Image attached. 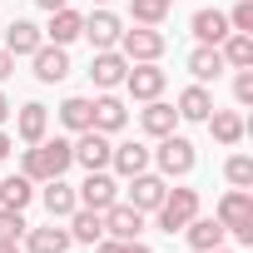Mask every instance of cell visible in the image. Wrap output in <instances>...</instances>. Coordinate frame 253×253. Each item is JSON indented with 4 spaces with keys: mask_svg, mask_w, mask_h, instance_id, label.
<instances>
[{
    "mask_svg": "<svg viewBox=\"0 0 253 253\" xmlns=\"http://www.w3.org/2000/svg\"><path fill=\"white\" fill-rule=\"evenodd\" d=\"M228 30H243V35H253V0H238V5L228 10Z\"/></svg>",
    "mask_w": 253,
    "mask_h": 253,
    "instance_id": "obj_35",
    "label": "cell"
},
{
    "mask_svg": "<svg viewBox=\"0 0 253 253\" xmlns=\"http://www.w3.org/2000/svg\"><path fill=\"white\" fill-rule=\"evenodd\" d=\"M109 154H114L109 134H99V129H80V139H75V164H84V169L94 174V169H109Z\"/></svg>",
    "mask_w": 253,
    "mask_h": 253,
    "instance_id": "obj_8",
    "label": "cell"
},
{
    "mask_svg": "<svg viewBox=\"0 0 253 253\" xmlns=\"http://www.w3.org/2000/svg\"><path fill=\"white\" fill-rule=\"evenodd\" d=\"M174 109H179V119H189V124H204V119L213 114V94H209V84H189V89H179Z\"/></svg>",
    "mask_w": 253,
    "mask_h": 253,
    "instance_id": "obj_21",
    "label": "cell"
},
{
    "mask_svg": "<svg viewBox=\"0 0 253 253\" xmlns=\"http://www.w3.org/2000/svg\"><path fill=\"white\" fill-rule=\"evenodd\" d=\"M60 124H65V129H89V124H94V104L84 99V94H70L65 104H60Z\"/></svg>",
    "mask_w": 253,
    "mask_h": 253,
    "instance_id": "obj_30",
    "label": "cell"
},
{
    "mask_svg": "<svg viewBox=\"0 0 253 253\" xmlns=\"http://www.w3.org/2000/svg\"><path fill=\"white\" fill-rule=\"evenodd\" d=\"M233 99H238V104H253V65L233 75Z\"/></svg>",
    "mask_w": 253,
    "mask_h": 253,
    "instance_id": "obj_36",
    "label": "cell"
},
{
    "mask_svg": "<svg viewBox=\"0 0 253 253\" xmlns=\"http://www.w3.org/2000/svg\"><path fill=\"white\" fill-rule=\"evenodd\" d=\"M228 65H223V55H218V45H194V55H189V75H194V84H209V80H218Z\"/></svg>",
    "mask_w": 253,
    "mask_h": 253,
    "instance_id": "obj_23",
    "label": "cell"
},
{
    "mask_svg": "<svg viewBox=\"0 0 253 253\" xmlns=\"http://www.w3.org/2000/svg\"><path fill=\"white\" fill-rule=\"evenodd\" d=\"M70 164H75V144H70V139H40V144L25 149L20 174H25L30 184H45V179H65Z\"/></svg>",
    "mask_w": 253,
    "mask_h": 253,
    "instance_id": "obj_1",
    "label": "cell"
},
{
    "mask_svg": "<svg viewBox=\"0 0 253 253\" xmlns=\"http://www.w3.org/2000/svg\"><path fill=\"white\" fill-rule=\"evenodd\" d=\"M189 30H194L199 45H218V40L228 35V15H223V10H194Z\"/></svg>",
    "mask_w": 253,
    "mask_h": 253,
    "instance_id": "obj_25",
    "label": "cell"
},
{
    "mask_svg": "<svg viewBox=\"0 0 253 253\" xmlns=\"http://www.w3.org/2000/svg\"><path fill=\"white\" fill-rule=\"evenodd\" d=\"M179 5V0H129V20L134 25H164V15Z\"/></svg>",
    "mask_w": 253,
    "mask_h": 253,
    "instance_id": "obj_31",
    "label": "cell"
},
{
    "mask_svg": "<svg viewBox=\"0 0 253 253\" xmlns=\"http://www.w3.org/2000/svg\"><path fill=\"white\" fill-rule=\"evenodd\" d=\"M179 233H184V243H189L194 253H209V248H223V238H228L218 218H199V213H194V218H189V223H184Z\"/></svg>",
    "mask_w": 253,
    "mask_h": 253,
    "instance_id": "obj_14",
    "label": "cell"
},
{
    "mask_svg": "<svg viewBox=\"0 0 253 253\" xmlns=\"http://www.w3.org/2000/svg\"><path fill=\"white\" fill-rule=\"evenodd\" d=\"M5 75H15V55H10L5 45H0V80H5Z\"/></svg>",
    "mask_w": 253,
    "mask_h": 253,
    "instance_id": "obj_37",
    "label": "cell"
},
{
    "mask_svg": "<svg viewBox=\"0 0 253 253\" xmlns=\"http://www.w3.org/2000/svg\"><path fill=\"white\" fill-rule=\"evenodd\" d=\"M80 35H84V15H80L75 5L50 10V25H45V40H50V45H75Z\"/></svg>",
    "mask_w": 253,
    "mask_h": 253,
    "instance_id": "obj_17",
    "label": "cell"
},
{
    "mask_svg": "<svg viewBox=\"0 0 253 253\" xmlns=\"http://www.w3.org/2000/svg\"><path fill=\"white\" fill-rule=\"evenodd\" d=\"M89 104H94V124H89V129H99V134H119L124 124H129V109H124V99H114L109 89H104L99 99H89Z\"/></svg>",
    "mask_w": 253,
    "mask_h": 253,
    "instance_id": "obj_16",
    "label": "cell"
},
{
    "mask_svg": "<svg viewBox=\"0 0 253 253\" xmlns=\"http://www.w3.org/2000/svg\"><path fill=\"white\" fill-rule=\"evenodd\" d=\"M144 233V213L134 204H109L104 209V238H139Z\"/></svg>",
    "mask_w": 253,
    "mask_h": 253,
    "instance_id": "obj_13",
    "label": "cell"
},
{
    "mask_svg": "<svg viewBox=\"0 0 253 253\" xmlns=\"http://www.w3.org/2000/svg\"><path fill=\"white\" fill-rule=\"evenodd\" d=\"M164 194H169V179H164V174H149V169H144V174L129 179V204H134L139 213H154V209L164 204Z\"/></svg>",
    "mask_w": 253,
    "mask_h": 253,
    "instance_id": "obj_9",
    "label": "cell"
},
{
    "mask_svg": "<svg viewBox=\"0 0 253 253\" xmlns=\"http://www.w3.org/2000/svg\"><path fill=\"white\" fill-rule=\"evenodd\" d=\"M99 5H109V0H99Z\"/></svg>",
    "mask_w": 253,
    "mask_h": 253,
    "instance_id": "obj_43",
    "label": "cell"
},
{
    "mask_svg": "<svg viewBox=\"0 0 253 253\" xmlns=\"http://www.w3.org/2000/svg\"><path fill=\"white\" fill-rule=\"evenodd\" d=\"M109 169H114V174H124V179H134V174H144V169H149V149H144V144H114Z\"/></svg>",
    "mask_w": 253,
    "mask_h": 253,
    "instance_id": "obj_28",
    "label": "cell"
},
{
    "mask_svg": "<svg viewBox=\"0 0 253 253\" xmlns=\"http://www.w3.org/2000/svg\"><path fill=\"white\" fill-rule=\"evenodd\" d=\"M119 35H124V20H119L114 10H94V15H84V40H89L94 50H114Z\"/></svg>",
    "mask_w": 253,
    "mask_h": 253,
    "instance_id": "obj_11",
    "label": "cell"
},
{
    "mask_svg": "<svg viewBox=\"0 0 253 253\" xmlns=\"http://www.w3.org/2000/svg\"><path fill=\"white\" fill-rule=\"evenodd\" d=\"M213 218H218V223H223V233H228V238H238L243 248L253 243V194H248V189H228V194L218 199Z\"/></svg>",
    "mask_w": 253,
    "mask_h": 253,
    "instance_id": "obj_3",
    "label": "cell"
},
{
    "mask_svg": "<svg viewBox=\"0 0 253 253\" xmlns=\"http://www.w3.org/2000/svg\"><path fill=\"white\" fill-rule=\"evenodd\" d=\"M204 124H209V134H213L223 149H233V144L248 134V124H243V114H238V109H213Z\"/></svg>",
    "mask_w": 253,
    "mask_h": 253,
    "instance_id": "obj_22",
    "label": "cell"
},
{
    "mask_svg": "<svg viewBox=\"0 0 253 253\" xmlns=\"http://www.w3.org/2000/svg\"><path fill=\"white\" fill-rule=\"evenodd\" d=\"M25 213L20 209H0V238H25Z\"/></svg>",
    "mask_w": 253,
    "mask_h": 253,
    "instance_id": "obj_34",
    "label": "cell"
},
{
    "mask_svg": "<svg viewBox=\"0 0 253 253\" xmlns=\"http://www.w3.org/2000/svg\"><path fill=\"white\" fill-rule=\"evenodd\" d=\"M40 199H45V213H50V218H70V213L80 209V199H75V189H70L65 179H45Z\"/></svg>",
    "mask_w": 253,
    "mask_h": 253,
    "instance_id": "obj_24",
    "label": "cell"
},
{
    "mask_svg": "<svg viewBox=\"0 0 253 253\" xmlns=\"http://www.w3.org/2000/svg\"><path fill=\"white\" fill-rule=\"evenodd\" d=\"M0 45H5V50L20 60V55H35V50L45 45V30H40L35 20H10L5 30H0Z\"/></svg>",
    "mask_w": 253,
    "mask_h": 253,
    "instance_id": "obj_10",
    "label": "cell"
},
{
    "mask_svg": "<svg viewBox=\"0 0 253 253\" xmlns=\"http://www.w3.org/2000/svg\"><path fill=\"white\" fill-rule=\"evenodd\" d=\"M139 124H144V134H149V139H164V134L179 129V109L164 104V99H149V104L139 109Z\"/></svg>",
    "mask_w": 253,
    "mask_h": 253,
    "instance_id": "obj_19",
    "label": "cell"
},
{
    "mask_svg": "<svg viewBox=\"0 0 253 253\" xmlns=\"http://www.w3.org/2000/svg\"><path fill=\"white\" fill-rule=\"evenodd\" d=\"M164 84H169V75L159 70V60H149V65H129V70H124V89H129L139 104L159 99V94H164Z\"/></svg>",
    "mask_w": 253,
    "mask_h": 253,
    "instance_id": "obj_6",
    "label": "cell"
},
{
    "mask_svg": "<svg viewBox=\"0 0 253 253\" xmlns=\"http://www.w3.org/2000/svg\"><path fill=\"white\" fill-rule=\"evenodd\" d=\"M149 164H154L164 179H189L194 164H199V149H194V139H184V134H164L159 149H149Z\"/></svg>",
    "mask_w": 253,
    "mask_h": 253,
    "instance_id": "obj_2",
    "label": "cell"
},
{
    "mask_svg": "<svg viewBox=\"0 0 253 253\" xmlns=\"http://www.w3.org/2000/svg\"><path fill=\"white\" fill-rule=\"evenodd\" d=\"M218 55H223V65H228V70H248V65H253V35L228 30V35L218 40Z\"/></svg>",
    "mask_w": 253,
    "mask_h": 253,
    "instance_id": "obj_26",
    "label": "cell"
},
{
    "mask_svg": "<svg viewBox=\"0 0 253 253\" xmlns=\"http://www.w3.org/2000/svg\"><path fill=\"white\" fill-rule=\"evenodd\" d=\"M223 179H228L233 189H253V159H248V154H228Z\"/></svg>",
    "mask_w": 253,
    "mask_h": 253,
    "instance_id": "obj_32",
    "label": "cell"
},
{
    "mask_svg": "<svg viewBox=\"0 0 253 253\" xmlns=\"http://www.w3.org/2000/svg\"><path fill=\"white\" fill-rule=\"evenodd\" d=\"M104 238V213H94V209H75L70 213V243H99Z\"/></svg>",
    "mask_w": 253,
    "mask_h": 253,
    "instance_id": "obj_27",
    "label": "cell"
},
{
    "mask_svg": "<svg viewBox=\"0 0 253 253\" xmlns=\"http://www.w3.org/2000/svg\"><path fill=\"white\" fill-rule=\"evenodd\" d=\"M124 70H129V60H124L119 50H94V60H89V80H94L99 89L124 84Z\"/></svg>",
    "mask_w": 253,
    "mask_h": 253,
    "instance_id": "obj_15",
    "label": "cell"
},
{
    "mask_svg": "<svg viewBox=\"0 0 253 253\" xmlns=\"http://www.w3.org/2000/svg\"><path fill=\"white\" fill-rule=\"evenodd\" d=\"M30 60H35V80H40V84H60V80L70 75V50H65V45H50V40H45Z\"/></svg>",
    "mask_w": 253,
    "mask_h": 253,
    "instance_id": "obj_12",
    "label": "cell"
},
{
    "mask_svg": "<svg viewBox=\"0 0 253 253\" xmlns=\"http://www.w3.org/2000/svg\"><path fill=\"white\" fill-rule=\"evenodd\" d=\"M0 253H20V238H0Z\"/></svg>",
    "mask_w": 253,
    "mask_h": 253,
    "instance_id": "obj_41",
    "label": "cell"
},
{
    "mask_svg": "<svg viewBox=\"0 0 253 253\" xmlns=\"http://www.w3.org/2000/svg\"><path fill=\"white\" fill-rule=\"evenodd\" d=\"M35 5H40V10H65L70 0H35Z\"/></svg>",
    "mask_w": 253,
    "mask_h": 253,
    "instance_id": "obj_38",
    "label": "cell"
},
{
    "mask_svg": "<svg viewBox=\"0 0 253 253\" xmlns=\"http://www.w3.org/2000/svg\"><path fill=\"white\" fill-rule=\"evenodd\" d=\"M0 30H5V25H0Z\"/></svg>",
    "mask_w": 253,
    "mask_h": 253,
    "instance_id": "obj_44",
    "label": "cell"
},
{
    "mask_svg": "<svg viewBox=\"0 0 253 253\" xmlns=\"http://www.w3.org/2000/svg\"><path fill=\"white\" fill-rule=\"evenodd\" d=\"M94 253H154L149 243H139V238H99L94 243Z\"/></svg>",
    "mask_w": 253,
    "mask_h": 253,
    "instance_id": "obj_33",
    "label": "cell"
},
{
    "mask_svg": "<svg viewBox=\"0 0 253 253\" xmlns=\"http://www.w3.org/2000/svg\"><path fill=\"white\" fill-rule=\"evenodd\" d=\"M209 253H233V248H209Z\"/></svg>",
    "mask_w": 253,
    "mask_h": 253,
    "instance_id": "obj_42",
    "label": "cell"
},
{
    "mask_svg": "<svg viewBox=\"0 0 253 253\" xmlns=\"http://www.w3.org/2000/svg\"><path fill=\"white\" fill-rule=\"evenodd\" d=\"M75 199H80V209H94V213H104L109 204H119V184L104 174V169H94L80 189H75Z\"/></svg>",
    "mask_w": 253,
    "mask_h": 253,
    "instance_id": "obj_7",
    "label": "cell"
},
{
    "mask_svg": "<svg viewBox=\"0 0 253 253\" xmlns=\"http://www.w3.org/2000/svg\"><path fill=\"white\" fill-rule=\"evenodd\" d=\"M114 50L129 60V65H149V60H159V55L169 50V40H164L159 25H134V30H124V35H119Z\"/></svg>",
    "mask_w": 253,
    "mask_h": 253,
    "instance_id": "obj_4",
    "label": "cell"
},
{
    "mask_svg": "<svg viewBox=\"0 0 253 253\" xmlns=\"http://www.w3.org/2000/svg\"><path fill=\"white\" fill-rule=\"evenodd\" d=\"M30 199H35V184L25 179V174H10V179H0V209H30Z\"/></svg>",
    "mask_w": 253,
    "mask_h": 253,
    "instance_id": "obj_29",
    "label": "cell"
},
{
    "mask_svg": "<svg viewBox=\"0 0 253 253\" xmlns=\"http://www.w3.org/2000/svg\"><path fill=\"white\" fill-rule=\"evenodd\" d=\"M15 134H20L25 144H40V139L50 134V109H45V104H35V99H30V104H20V109H15Z\"/></svg>",
    "mask_w": 253,
    "mask_h": 253,
    "instance_id": "obj_20",
    "label": "cell"
},
{
    "mask_svg": "<svg viewBox=\"0 0 253 253\" xmlns=\"http://www.w3.org/2000/svg\"><path fill=\"white\" fill-rule=\"evenodd\" d=\"M5 159H10V134L0 129V164H5Z\"/></svg>",
    "mask_w": 253,
    "mask_h": 253,
    "instance_id": "obj_39",
    "label": "cell"
},
{
    "mask_svg": "<svg viewBox=\"0 0 253 253\" xmlns=\"http://www.w3.org/2000/svg\"><path fill=\"white\" fill-rule=\"evenodd\" d=\"M20 243L30 253H70V228H60V218H50L45 228H25Z\"/></svg>",
    "mask_w": 253,
    "mask_h": 253,
    "instance_id": "obj_18",
    "label": "cell"
},
{
    "mask_svg": "<svg viewBox=\"0 0 253 253\" xmlns=\"http://www.w3.org/2000/svg\"><path fill=\"white\" fill-rule=\"evenodd\" d=\"M154 213H159V228H164V233L184 228V223L199 213V189H169V194H164V204H159Z\"/></svg>",
    "mask_w": 253,
    "mask_h": 253,
    "instance_id": "obj_5",
    "label": "cell"
},
{
    "mask_svg": "<svg viewBox=\"0 0 253 253\" xmlns=\"http://www.w3.org/2000/svg\"><path fill=\"white\" fill-rule=\"evenodd\" d=\"M10 114H15V104H10V99H5V94H0V124H5V119H10Z\"/></svg>",
    "mask_w": 253,
    "mask_h": 253,
    "instance_id": "obj_40",
    "label": "cell"
}]
</instances>
